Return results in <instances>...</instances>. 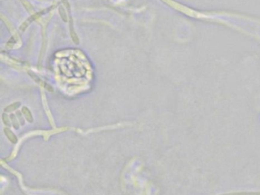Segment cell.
<instances>
[{"instance_id": "obj_6", "label": "cell", "mask_w": 260, "mask_h": 195, "mask_svg": "<svg viewBox=\"0 0 260 195\" xmlns=\"http://www.w3.org/2000/svg\"><path fill=\"white\" fill-rule=\"evenodd\" d=\"M15 114H16L18 120H19L20 124H21V126L24 125V123H25V122H24V115H23L22 112H21V111H17L16 113H15Z\"/></svg>"}, {"instance_id": "obj_5", "label": "cell", "mask_w": 260, "mask_h": 195, "mask_svg": "<svg viewBox=\"0 0 260 195\" xmlns=\"http://www.w3.org/2000/svg\"><path fill=\"white\" fill-rule=\"evenodd\" d=\"M2 121H3V124H5V127H11V119H10V116L7 115V114L4 113L2 114Z\"/></svg>"}, {"instance_id": "obj_1", "label": "cell", "mask_w": 260, "mask_h": 195, "mask_svg": "<svg viewBox=\"0 0 260 195\" xmlns=\"http://www.w3.org/2000/svg\"><path fill=\"white\" fill-rule=\"evenodd\" d=\"M3 131H4V133H5V137H7V139H8L11 143H14V144L17 143V142H18V138H17L16 135H15V133L12 132V130H11V129H10L9 127H5V128H4Z\"/></svg>"}, {"instance_id": "obj_3", "label": "cell", "mask_w": 260, "mask_h": 195, "mask_svg": "<svg viewBox=\"0 0 260 195\" xmlns=\"http://www.w3.org/2000/svg\"><path fill=\"white\" fill-rule=\"evenodd\" d=\"M10 119H11V125H12L13 128H15V130H18L21 124H20L19 120H18L16 114H10Z\"/></svg>"}, {"instance_id": "obj_2", "label": "cell", "mask_w": 260, "mask_h": 195, "mask_svg": "<svg viewBox=\"0 0 260 195\" xmlns=\"http://www.w3.org/2000/svg\"><path fill=\"white\" fill-rule=\"evenodd\" d=\"M21 112H22L23 115H24V118L26 119L27 121L29 123H32L34 119H33L32 114H31V111L27 107H23L21 109Z\"/></svg>"}, {"instance_id": "obj_4", "label": "cell", "mask_w": 260, "mask_h": 195, "mask_svg": "<svg viewBox=\"0 0 260 195\" xmlns=\"http://www.w3.org/2000/svg\"><path fill=\"white\" fill-rule=\"evenodd\" d=\"M21 106V103L20 102H15L13 103V104H10V105L7 106L5 108V112H11V111H15V110H16L17 108H18V107Z\"/></svg>"}]
</instances>
